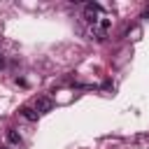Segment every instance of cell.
<instances>
[{
	"label": "cell",
	"mask_w": 149,
	"mask_h": 149,
	"mask_svg": "<svg viewBox=\"0 0 149 149\" xmlns=\"http://www.w3.org/2000/svg\"><path fill=\"white\" fill-rule=\"evenodd\" d=\"M98 12H100V5H95V2H88V5L84 7V21L91 23L93 28H95V23H98Z\"/></svg>",
	"instance_id": "1"
},
{
	"label": "cell",
	"mask_w": 149,
	"mask_h": 149,
	"mask_svg": "<svg viewBox=\"0 0 149 149\" xmlns=\"http://www.w3.org/2000/svg\"><path fill=\"white\" fill-rule=\"evenodd\" d=\"M35 107H37V114H40V112H49V109L54 107V102L47 100V98H40V100L35 102Z\"/></svg>",
	"instance_id": "2"
},
{
	"label": "cell",
	"mask_w": 149,
	"mask_h": 149,
	"mask_svg": "<svg viewBox=\"0 0 149 149\" xmlns=\"http://www.w3.org/2000/svg\"><path fill=\"white\" fill-rule=\"evenodd\" d=\"M19 112H21V116H23V119H28V121H37V116H40L33 107H21Z\"/></svg>",
	"instance_id": "3"
},
{
	"label": "cell",
	"mask_w": 149,
	"mask_h": 149,
	"mask_svg": "<svg viewBox=\"0 0 149 149\" xmlns=\"http://www.w3.org/2000/svg\"><path fill=\"white\" fill-rule=\"evenodd\" d=\"M7 142L14 144V147H19V144H21V135H19L16 130H7Z\"/></svg>",
	"instance_id": "4"
},
{
	"label": "cell",
	"mask_w": 149,
	"mask_h": 149,
	"mask_svg": "<svg viewBox=\"0 0 149 149\" xmlns=\"http://www.w3.org/2000/svg\"><path fill=\"white\" fill-rule=\"evenodd\" d=\"M109 26H112V19H102V21H100V26H98V30H100V33H107V30H109Z\"/></svg>",
	"instance_id": "5"
},
{
	"label": "cell",
	"mask_w": 149,
	"mask_h": 149,
	"mask_svg": "<svg viewBox=\"0 0 149 149\" xmlns=\"http://www.w3.org/2000/svg\"><path fill=\"white\" fill-rule=\"evenodd\" d=\"M2 149H9V147H2Z\"/></svg>",
	"instance_id": "6"
}]
</instances>
